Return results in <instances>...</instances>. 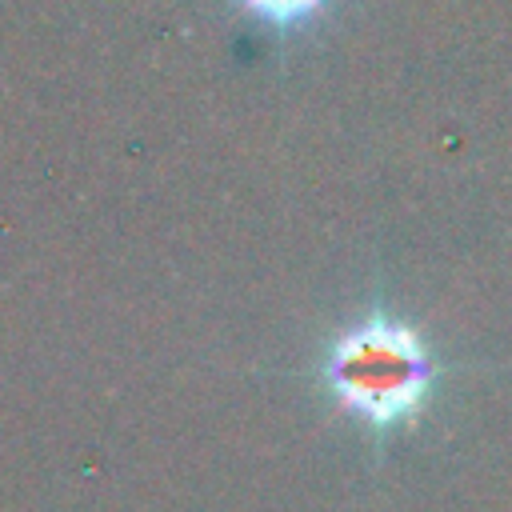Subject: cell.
<instances>
[{"label": "cell", "instance_id": "cell-1", "mask_svg": "<svg viewBox=\"0 0 512 512\" xmlns=\"http://www.w3.org/2000/svg\"><path fill=\"white\" fill-rule=\"evenodd\" d=\"M320 380L332 400L364 428H372L376 436H392L424 412L436 380V360L412 324L388 312H372L348 324L328 344Z\"/></svg>", "mask_w": 512, "mask_h": 512}, {"label": "cell", "instance_id": "cell-2", "mask_svg": "<svg viewBox=\"0 0 512 512\" xmlns=\"http://www.w3.org/2000/svg\"><path fill=\"white\" fill-rule=\"evenodd\" d=\"M248 20L272 32H300L328 12L332 0H232Z\"/></svg>", "mask_w": 512, "mask_h": 512}]
</instances>
